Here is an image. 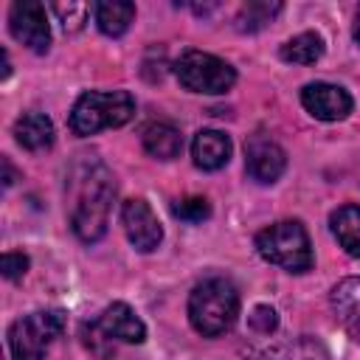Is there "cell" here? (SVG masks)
Wrapping results in <instances>:
<instances>
[{
    "mask_svg": "<svg viewBox=\"0 0 360 360\" xmlns=\"http://www.w3.org/2000/svg\"><path fill=\"white\" fill-rule=\"evenodd\" d=\"M281 8H284L281 3L250 0V3H245V6L236 11L233 25H236V31H242V34H256V31H262L267 22H273L276 14H281Z\"/></svg>",
    "mask_w": 360,
    "mask_h": 360,
    "instance_id": "obj_19",
    "label": "cell"
},
{
    "mask_svg": "<svg viewBox=\"0 0 360 360\" xmlns=\"http://www.w3.org/2000/svg\"><path fill=\"white\" fill-rule=\"evenodd\" d=\"M231 152H233V143L225 132L219 129H200L194 138H191V160L197 169L202 172H217L222 169L228 160H231Z\"/></svg>",
    "mask_w": 360,
    "mask_h": 360,
    "instance_id": "obj_14",
    "label": "cell"
},
{
    "mask_svg": "<svg viewBox=\"0 0 360 360\" xmlns=\"http://www.w3.org/2000/svg\"><path fill=\"white\" fill-rule=\"evenodd\" d=\"M245 360H329V349L312 338H270V340H253L239 349Z\"/></svg>",
    "mask_w": 360,
    "mask_h": 360,
    "instance_id": "obj_7",
    "label": "cell"
},
{
    "mask_svg": "<svg viewBox=\"0 0 360 360\" xmlns=\"http://www.w3.org/2000/svg\"><path fill=\"white\" fill-rule=\"evenodd\" d=\"M141 143H143V149H146L152 158H158V160H172V158H177L180 149H183V135H180V129H177L174 124H169V121H152V124L143 127Z\"/></svg>",
    "mask_w": 360,
    "mask_h": 360,
    "instance_id": "obj_16",
    "label": "cell"
},
{
    "mask_svg": "<svg viewBox=\"0 0 360 360\" xmlns=\"http://www.w3.org/2000/svg\"><path fill=\"white\" fill-rule=\"evenodd\" d=\"M14 138H17V143H20L22 149H28V152H45V149L53 146V138H56L53 121H51L45 112H37V110L22 112V115L14 121Z\"/></svg>",
    "mask_w": 360,
    "mask_h": 360,
    "instance_id": "obj_15",
    "label": "cell"
},
{
    "mask_svg": "<svg viewBox=\"0 0 360 360\" xmlns=\"http://www.w3.org/2000/svg\"><path fill=\"white\" fill-rule=\"evenodd\" d=\"M93 326L110 340V343H143L146 340V326L138 318V312L124 304V301H112L110 307H104V312L98 318H93Z\"/></svg>",
    "mask_w": 360,
    "mask_h": 360,
    "instance_id": "obj_12",
    "label": "cell"
},
{
    "mask_svg": "<svg viewBox=\"0 0 360 360\" xmlns=\"http://www.w3.org/2000/svg\"><path fill=\"white\" fill-rule=\"evenodd\" d=\"M25 273H28V256H25L22 250H8V253H3V276H6L8 281L22 278Z\"/></svg>",
    "mask_w": 360,
    "mask_h": 360,
    "instance_id": "obj_25",
    "label": "cell"
},
{
    "mask_svg": "<svg viewBox=\"0 0 360 360\" xmlns=\"http://www.w3.org/2000/svg\"><path fill=\"white\" fill-rule=\"evenodd\" d=\"M51 11L56 14V20L62 22V28L68 31V34H76L82 25H84V20H87V14H90V6L87 3H53L51 6Z\"/></svg>",
    "mask_w": 360,
    "mask_h": 360,
    "instance_id": "obj_21",
    "label": "cell"
},
{
    "mask_svg": "<svg viewBox=\"0 0 360 360\" xmlns=\"http://www.w3.org/2000/svg\"><path fill=\"white\" fill-rule=\"evenodd\" d=\"M301 104L318 121H343L354 107L349 90H343L340 84H329V82L304 84L301 87Z\"/></svg>",
    "mask_w": 360,
    "mask_h": 360,
    "instance_id": "obj_11",
    "label": "cell"
},
{
    "mask_svg": "<svg viewBox=\"0 0 360 360\" xmlns=\"http://www.w3.org/2000/svg\"><path fill=\"white\" fill-rule=\"evenodd\" d=\"M352 34H354V42L360 45V6H357V11H354V25H352Z\"/></svg>",
    "mask_w": 360,
    "mask_h": 360,
    "instance_id": "obj_27",
    "label": "cell"
},
{
    "mask_svg": "<svg viewBox=\"0 0 360 360\" xmlns=\"http://www.w3.org/2000/svg\"><path fill=\"white\" fill-rule=\"evenodd\" d=\"M8 28H11V37L25 48H31L34 53H45L51 48L48 11L37 0H17L8 11Z\"/></svg>",
    "mask_w": 360,
    "mask_h": 360,
    "instance_id": "obj_8",
    "label": "cell"
},
{
    "mask_svg": "<svg viewBox=\"0 0 360 360\" xmlns=\"http://www.w3.org/2000/svg\"><path fill=\"white\" fill-rule=\"evenodd\" d=\"M174 76L180 82V87H186L188 93H202V96H219L228 93L236 84V70L233 65H228L225 59L188 48L177 56L174 62Z\"/></svg>",
    "mask_w": 360,
    "mask_h": 360,
    "instance_id": "obj_6",
    "label": "cell"
},
{
    "mask_svg": "<svg viewBox=\"0 0 360 360\" xmlns=\"http://www.w3.org/2000/svg\"><path fill=\"white\" fill-rule=\"evenodd\" d=\"M329 307L340 326L360 343V276L340 278L329 292Z\"/></svg>",
    "mask_w": 360,
    "mask_h": 360,
    "instance_id": "obj_13",
    "label": "cell"
},
{
    "mask_svg": "<svg viewBox=\"0 0 360 360\" xmlns=\"http://www.w3.org/2000/svg\"><path fill=\"white\" fill-rule=\"evenodd\" d=\"M93 20L104 37H121L135 20V3H121V0H104L93 6Z\"/></svg>",
    "mask_w": 360,
    "mask_h": 360,
    "instance_id": "obj_18",
    "label": "cell"
},
{
    "mask_svg": "<svg viewBox=\"0 0 360 360\" xmlns=\"http://www.w3.org/2000/svg\"><path fill=\"white\" fill-rule=\"evenodd\" d=\"M287 169V152L267 135L256 132L245 143V172L256 183H276Z\"/></svg>",
    "mask_w": 360,
    "mask_h": 360,
    "instance_id": "obj_10",
    "label": "cell"
},
{
    "mask_svg": "<svg viewBox=\"0 0 360 360\" xmlns=\"http://www.w3.org/2000/svg\"><path fill=\"white\" fill-rule=\"evenodd\" d=\"M248 326L256 332V335H264L270 338L276 329H278V312L270 307V304H256L248 315Z\"/></svg>",
    "mask_w": 360,
    "mask_h": 360,
    "instance_id": "obj_24",
    "label": "cell"
},
{
    "mask_svg": "<svg viewBox=\"0 0 360 360\" xmlns=\"http://www.w3.org/2000/svg\"><path fill=\"white\" fill-rule=\"evenodd\" d=\"M239 315V292L233 281L222 276H208L194 284L188 295V323L202 338L225 335Z\"/></svg>",
    "mask_w": 360,
    "mask_h": 360,
    "instance_id": "obj_2",
    "label": "cell"
},
{
    "mask_svg": "<svg viewBox=\"0 0 360 360\" xmlns=\"http://www.w3.org/2000/svg\"><path fill=\"white\" fill-rule=\"evenodd\" d=\"M256 253L287 273H307L315 264L309 233L298 219H281L262 228L256 233Z\"/></svg>",
    "mask_w": 360,
    "mask_h": 360,
    "instance_id": "obj_4",
    "label": "cell"
},
{
    "mask_svg": "<svg viewBox=\"0 0 360 360\" xmlns=\"http://www.w3.org/2000/svg\"><path fill=\"white\" fill-rule=\"evenodd\" d=\"M135 115V98L127 90H87L76 98L68 127L73 135L87 138L101 129L124 127Z\"/></svg>",
    "mask_w": 360,
    "mask_h": 360,
    "instance_id": "obj_3",
    "label": "cell"
},
{
    "mask_svg": "<svg viewBox=\"0 0 360 360\" xmlns=\"http://www.w3.org/2000/svg\"><path fill=\"white\" fill-rule=\"evenodd\" d=\"M65 332L62 309H37L8 326L11 360H48L51 343Z\"/></svg>",
    "mask_w": 360,
    "mask_h": 360,
    "instance_id": "obj_5",
    "label": "cell"
},
{
    "mask_svg": "<svg viewBox=\"0 0 360 360\" xmlns=\"http://www.w3.org/2000/svg\"><path fill=\"white\" fill-rule=\"evenodd\" d=\"M65 197L70 231L84 245L98 242L107 233L110 211L115 202V177L107 169V163L90 152L76 155L68 166Z\"/></svg>",
    "mask_w": 360,
    "mask_h": 360,
    "instance_id": "obj_1",
    "label": "cell"
},
{
    "mask_svg": "<svg viewBox=\"0 0 360 360\" xmlns=\"http://www.w3.org/2000/svg\"><path fill=\"white\" fill-rule=\"evenodd\" d=\"M121 225L129 239V245L141 253H152L163 242V228L152 211V205L143 197H129L121 205Z\"/></svg>",
    "mask_w": 360,
    "mask_h": 360,
    "instance_id": "obj_9",
    "label": "cell"
},
{
    "mask_svg": "<svg viewBox=\"0 0 360 360\" xmlns=\"http://www.w3.org/2000/svg\"><path fill=\"white\" fill-rule=\"evenodd\" d=\"M329 228H332V236L338 239V245L349 256L360 259V205L346 202V205L335 208L329 214Z\"/></svg>",
    "mask_w": 360,
    "mask_h": 360,
    "instance_id": "obj_17",
    "label": "cell"
},
{
    "mask_svg": "<svg viewBox=\"0 0 360 360\" xmlns=\"http://www.w3.org/2000/svg\"><path fill=\"white\" fill-rule=\"evenodd\" d=\"M79 335H82L84 349H87L90 354H96L98 360H110V357L115 354V343H110V340L93 326V321H84L82 329H79Z\"/></svg>",
    "mask_w": 360,
    "mask_h": 360,
    "instance_id": "obj_23",
    "label": "cell"
},
{
    "mask_svg": "<svg viewBox=\"0 0 360 360\" xmlns=\"http://www.w3.org/2000/svg\"><path fill=\"white\" fill-rule=\"evenodd\" d=\"M3 166H6V177H3V183H6V186H11V183H14V166H11V160H8V158H3Z\"/></svg>",
    "mask_w": 360,
    "mask_h": 360,
    "instance_id": "obj_26",
    "label": "cell"
},
{
    "mask_svg": "<svg viewBox=\"0 0 360 360\" xmlns=\"http://www.w3.org/2000/svg\"><path fill=\"white\" fill-rule=\"evenodd\" d=\"M172 214H174L177 219H183V222L197 225V222H202V219L211 217V205H208L205 197H183V200H177V202L172 205Z\"/></svg>",
    "mask_w": 360,
    "mask_h": 360,
    "instance_id": "obj_22",
    "label": "cell"
},
{
    "mask_svg": "<svg viewBox=\"0 0 360 360\" xmlns=\"http://www.w3.org/2000/svg\"><path fill=\"white\" fill-rule=\"evenodd\" d=\"M278 53L284 62H292V65H315L323 56V39L315 31H304V34L287 39Z\"/></svg>",
    "mask_w": 360,
    "mask_h": 360,
    "instance_id": "obj_20",
    "label": "cell"
}]
</instances>
